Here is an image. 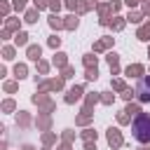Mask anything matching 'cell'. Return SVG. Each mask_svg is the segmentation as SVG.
<instances>
[{"instance_id": "1", "label": "cell", "mask_w": 150, "mask_h": 150, "mask_svg": "<svg viewBox=\"0 0 150 150\" xmlns=\"http://www.w3.org/2000/svg\"><path fill=\"white\" fill-rule=\"evenodd\" d=\"M134 138L141 143H150V112H141L131 124Z\"/></svg>"}, {"instance_id": "2", "label": "cell", "mask_w": 150, "mask_h": 150, "mask_svg": "<svg viewBox=\"0 0 150 150\" xmlns=\"http://www.w3.org/2000/svg\"><path fill=\"white\" fill-rule=\"evenodd\" d=\"M136 94H138V98H141V101H150V77H143V80L138 82Z\"/></svg>"}, {"instance_id": "3", "label": "cell", "mask_w": 150, "mask_h": 150, "mask_svg": "<svg viewBox=\"0 0 150 150\" xmlns=\"http://www.w3.org/2000/svg\"><path fill=\"white\" fill-rule=\"evenodd\" d=\"M108 143H110L112 148H120V145H122V136H120L117 129H108Z\"/></svg>"}, {"instance_id": "4", "label": "cell", "mask_w": 150, "mask_h": 150, "mask_svg": "<svg viewBox=\"0 0 150 150\" xmlns=\"http://www.w3.org/2000/svg\"><path fill=\"white\" fill-rule=\"evenodd\" d=\"M82 96V87H73L70 91H68V96H66V103H73V101H77Z\"/></svg>"}, {"instance_id": "5", "label": "cell", "mask_w": 150, "mask_h": 150, "mask_svg": "<svg viewBox=\"0 0 150 150\" xmlns=\"http://www.w3.org/2000/svg\"><path fill=\"white\" fill-rule=\"evenodd\" d=\"M136 38H138V40H143V42H145V40H150V23L141 26V28H138V33H136Z\"/></svg>"}, {"instance_id": "6", "label": "cell", "mask_w": 150, "mask_h": 150, "mask_svg": "<svg viewBox=\"0 0 150 150\" xmlns=\"http://www.w3.org/2000/svg\"><path fill=\"white\" fill-rule=\"evenodd\" d=\"M110 9H112V5H101V7H98V12H101V23H103V26L108 23V12H110ZM112 12H115V9H112Z\"/></svg>"}, {"instance_id": "7", "label": "cell", "mask_w": 150, "mask_h": 150, "mask_svg": "<svg viewBox=\"0 0 150 150\" xmlns=\"http://www.w3.org/2000/svg\"><path fill=\"white\" fill-rule=\"evenodd\" d=\"M141 73H143V66H141V63H134V66L127 68V75H129V77H138Z\"/></svg>"}, {"instance_id": "8", "label": "cell", "mask_w": 150, "mask_h": 150, "mask_svg": "<svg viewBox=\"0 0 150 150\" xmlns=\"http://www.w3.org/2000/svg\"><path fill=\"white\" fill-rule=\"evenodd\" d=\"M49 26H52V28H63V26H66V21H61L56 14H52V16H49Z\"/></svg>"}, {"instance_id": "9", "label": "cell", "mask_w": 150, "mask_h": 150, "mask_svg": "<svg viewBox=\"0 0 150 150\" xmlns=\"http://www.w3.org/2000/svg\"><path fill=\"white\" fill-rule=\"evenodd\" d=\"M28 59H33V61L40 59V47H38V45H30V47H28Z\"/></svg>"}, {"instance_id": "10", "label": "cell", "mask_w": 150, "mask_h": 150, "mask_svg": "<svg viewBox=\"0 0 150 150\" xmlns=\"http://www.w3.org/2000/svg\"><path fill=\"white\" fill-rule=\"evenodd\" d=\"M117 61H120V56H117L115 52H112V54H108V63H110V68H112V70L117 68Z\"/></svg>"}, {"instance_id": "11", "label": "cell", "mask_w": 150, "mask_h": 150, "mask_svg": "<svg viewBox=\"0 0 150 150\" xmlns=\"http://www.w3.org/2000/svg\"><path fill=\"white\" fill-rule=\"evenodd\" d=\"M84 66H87V68H96V56L87 54V56H84Z\"/></svg>"}, {"instance_id": "12", "label": "cell", "mask_w": 150, "mask_h": 150, "mask_svg": "<svg viewBox=\"0 0 150 150\" xmlns=\"http://www.w3.org/2000/svg\"><path fill=\"white\" fill-rule=\"evenodd\" d=\"M108 45H110V38H105V40H101V42H96V45H94V49H96V52H101V49H105Z\"/></svg>"}, {"instance_id": "13", "label": "cell", "mask_w": 150, "mask_h": 150, "mask_svg": "<svg viewBox=\"0 0 150 150\" xmlns=\"http://www.w3.org/2000/svg\"><path fill=\"white\" fill-rule=\"evenodd\" d=\"M54 66H66V54H56L54 56Z\"/></svg>"}, {"instance_id": "14", "label": "cell", "mask_w": 150, "mask_h": 150, "mask_svg": "<svg viewBox=\"0 0 150 150\" xmlns=\"http://www.w3.org/2000/svg\"><path fill=\"white\" fill-rule=\"evenodd\" d=\"M82 138H84V141H91V138L96 141V131H94V129H87V131L82 134Z\"/></svg>"}, {"instance_id": "15", "label": "cell", "mask_w": 150, "mask_h": 150, "mask_svg": "<svg viewBox=\"0 0 150 150\" xmlns=\"http://www.w3.org/2000/svg\"><path fill=\"white\" fill-rule=\"evenodd\" d=\"M91 5H94V0H82V2H80V7H77V9H80V12H87V9H89V7H91Z\"/></svg>"}, {"instance_id": "16", "label": "cell", "mask_w": 150, "mask_h": 150, "mask_svg": "<svg viewBox=\"0 0 150 150\" xmlns=\"http://www.w3.org/2000/svg\"><path fill=\"white\" fill-rule=\"evenodd\" d=\"M26 21H30V23H33V21H38V12H35V9L26 12Z\"/></svg>"}, {"instance_id": "17", "label": "cell", "mask_w": 150, "mask_h": 150, "mask_svg": "<svg viewBox=\"0 0 150 150\" xmlns=\"http://www.w3.org/2000/svg\"><path fill=\"white\" fill-rule=\"evenodd\" d=\"M127 19H129L131 23H138V21H141V14H138V12H129V16H127Z\"/></svg>"}, {"instance_id": "18", "label": "cell", "mask_w": 150, "mask_h": 150, "mask_svg": "<svg viewBox=\"0 0 150 150\" xmlns=\"http://www.w3.org/2000/svg\"><path fill=\"white\" fill-rule=\"evenodd\" d=\"M75 26H77V19H75V16H68V21H66V28H68V30H73Z\"/></svg>"}, {"instance_id": "19", "label": "cell", "mask_w": 150, "mask_h": 150, "mask_svg": "<svg viewBox=\"0 0 150 150\" xmlns=\"http://www.w3.org/2000/svg\"><path fill=\"white\" fill-rule=\"evenodd\" d=\"M28 42V35L26 33H16V45H26Z\"/></svg>"}, {"instance_id": "20", "label": "cell", "mask_w": 150, "mask_h": 150, "mask_svg": "<svg viewBox=\"0 0 150 150\" xmlns=\"http://www.w3.org/2000/svg\"><path fill=\"white\" fill-rule=\"evenodd\" d=\"M101 101H103V103H112V101H115V96H112L110 91H103V96H101Z\"/></svg>"}, {"instance_id": "21", "label": "cell", "mask_w": 150, "mask_h": 150, "mask_svg": "<svg viewBox=\"0 0 150 150\" xmlns=\"http://www.w3.org/2000/svg\"><path fill=\"white\" fill-rule=\"evenodd\" d=\"M14 75H16V77H23V75H26V66H16V68H14Z\"/></svg>"}, {"instance_id": "22", "label": "cell", "mask_w": 150, "mask_h": 150, "mask_svg": "<svg viewBox=\"0 0 150 150\" xmlns=\"http://www.w3.org/2000/svg\"><path fill=\"white\" fill-rule=\"evenodd\" d=\"M89 117H91V112H84V115H80V117H77V124H87V122H89Z\"/></svg>"}, {"instance_id": "23", "label": "cell", "mask_w": 150, "mask_h": 150, "mask_svg": "<svg viewBox=\"0 0 150 150\" xmlns=\"http://www.w3.org/2000/svg\"><path fill=\"white\" fill-rule=\"evenodd\" d=\"M66 7L68 9H77L80 7V0H66Z\"/></svg>"}, {"instance_id": "24", "label": "cell", "mask_w": 150, "mask_h": 150, "mask_svg": "<svg viewBox=\"0 0 150 150\" xmlns=\"http://www.w3.org/2000/svg\"><path fill=\"white\" fill-rule=\"evenodd\" d=\"M96 68H87V80H96Z\"/></svg>"}, {"instance_id": "25", "label": "cell", "mask_w": 150, "mask_h": 150, "mask_svg": "<svg viewBox=\"0 0 150 150\" xmlns=\"http://www.w3.org/2000/svg\"><path fill=\"white\" fill-rule=\"evenodd\" d=\"M124 112H129V115H138L141 110H138V105H127V110Z\"/></svg>"}, {"instance_id": "26", "label": "cell", "mask_w": 150, "mask_h": 150, "mask_svg": "<svg viewBox=\"0 0 150 150\" xmlns=\"http://www.w3.org/2000/svg\"><path fill=\"white\" fill-rule=\"evenodd\" d=\"M122 26H124L122 19H115V21H112V28H115V30H122Z\"/></svg>"}, {"instance_id": "27", "label": "cell", "mask_w": 150, "mask_h": 150, "mask_svg": "<svg viewBox=\"0 0 150 150\" xmlns=\"http://www.w3.org/2000/svg\"><path fill=\"white\" fill-rule=\"evenodd\" d=\"M112 87H115V89H120V91H124V82H122V80H115V82H112Z\"/></svg>"}, {"instance_id": "28", "label": "cell", "mask_w": 150, "mask_h": 150, "mask_svg": "<svg viewBox=\"0 0 150 150\" xmlns=\"http://www.w3.org/2000/svg\"><path fill=\"white\" fill-rule=\"evenodd\" d=\"M49 7H52L54 12H59V7H61V2H59V0H49Z\"/></svg>"}, {"instance_id": "29", "label": "cell", "mask_w": 150, "mask_h": 150, "mask_svg": "<svg viewBox=\"0 0 150 150\" xmlns=\"http://www.w3.org/2000/svg\"><path fill=\"white\" fill-rule=\"evenodd\" d=\"M49 5V0H35V7L38 9H42V7H47Z\"/></svg>"}, {"instance_id": "30", "label": "cell", "mask_w": 150, "mask_h": 150, "mask_svg": "<svg viewBox=\"0 0 150 150\" xmlns=\"http://www.w3.org/2000/svg\"><path fill=\"white\" fill-rule=\"evenodd\" d=\"M14 56V49L12 47H5V59H12Z\"/></svg>"}, {"instance_id": "31", "label": "cell", "mask_w": 150, "mask_h": 150, "mask_svg": "<svg viewBox=\"0 0 150 150\" xmlns=\"http://www.w3.org/2000/svg\"><path fill=\"white\" fill-rule=\"evenodd\" d=\"M59 42H61V40H59L56 35H54V38H49V45H52V47H59Z\"/></svg>"}, {"instance_id": "32", "label": "cell", "mask_w": 150, "mask_h": 150, "mask_svg": "<svg viewBox=\"0 0 150 150\" xmlns=\"http://www.w3.org/2000/svg\"><path fill=\"white\" fill-rule=\"evenodd\" d=\"M134 94H136V91H131V89H124V94H122V96H124V98H127V101H129V98H131V96H134Z\"/></svg>"}, {"instance_id": "33", "label": "cell", "mask_w": 150, "mask_h": 150, "mask_svg": "<svg viewBox=\"0 0 150 150\" xmlns=\"http://www.w3.org/2000/svg\"><path fill=\"white\" fill-rule=\"evenodd\" d=\"M38 124H40V127H49V117H40Z\"/></svg>"}, {"instance_id": "34", "label": "cell", "mask_w": 150, "mask_h": 150, "mask_svg": "<svg viewBox=\"0 0 150 150\" xmlns=\"http://www.w3.org/2000/svg\"><path fill=\"white\" fill-rule=\"evenodd\" d=\"M23 5H26V0H14V7L16 9H23Z\"/></svg>"}, {"instance_id": "35", "label": "cell", "mask_w": 150, "mask_h": 150, "mask_svg": "<svg viewBox=\"0 0 150 150\" xmlns=\"http://www.w3.org/2000/svg\"><path fill=\"white\" fill-rule=\"evenodd\" d=\"M16 26H19L16 19H9V21H7V28H16Z\"/></svg>"}, {"instance_id": "36", "label": "cell", "mask_w": 150, "mask_h": 150, "mask_svg": "<svg viewBox=\"0 0 150 150\" xmlns=\"http://www.w3.org/2000/svg\"><path fill=\"white\" fill-rule=\"evenodd\" d=\"M5 89H7V91H14V89H16V84H14V82H7V84H5Z\"/></svg>"}, {"instance_id": "37", "label": "cell", "mask_w": 150, "mask_h": 150, "mask_svg": "<svg viewBox=\"0 0 150 150\" xmlns=\"http://www.w3.org/2000/svg\"><path fill=\"white\" fill-rule=\"evenodd\" d=\"M2 108H5V110H12V108H14V103H12V101H5V103H2Z\"/></svg>"}, {"instance_id": "38", "label": "cell", "mask_w": 150, "mask_h": 150, "mask_svg": "<svg viewBox=\"0 0 150 150\" xmlns=\"http://www.w3.org/2000/svg\"><path fill=\"white\" fill-rule=\"evenodd\" d=\"M143 12H145V14H150V2H145V5H143Z\"/></svg>"}, {"instance_id": "39", "label": "cell", "mask_w": 150, "mask_h": 150, "mask_svg": "<svg viewBox=\"0 0 150 150\" xmlns=\"http://www.w3.org/2000/svg\"><path fill=\"white\" fill-rule=\"evenodd\" d=\"M87 150H96V145H91V141H87Z\"/></svg>"}, {"instance_id": "40", "label": "cell", "mask_w": 150, "mask_h": 150, "mask_svg": "<svg viewBox=\"0 0 150 150\" xmlns=\"http://www.w3.org/2000/svg\"><path fill=\"white\" fill-rule=\"evenodd\" d=\"M127 5H129V7H131V5H136V0H127Z\"/></svg>"}, {"instance_id": "41", "label": "cell", "mask_w": 150, "mask_h": 150, "mask_svg": "<svg viewBox=\"0 0 150 150\" xmlns=\"http://www.w3.org/2000/svg\"><path fill=\"white\" fill-rule=\"evenodd\" d=\"M59 150H70V148H68V145H61V148H59Z\"/></svg>"}, {"instance_id": "42", "label": "cell", "mask_w": 150, "mask_h": 150, "mask_svg": "<svg viewBox=\"0 0 150 150\" xmlns=\"http://www.w3.org/2000/svg\"><path fill=\"white\" fill-rule=\"evenodd\" d=\"M23 150H35V148H33V145H26V148H23Z\"/></svg>"}, {"instance_id": "43", "label": "cell", "mask_w": 150, "mask_h": 150, "mask_svg": "<svg viewBox=\"0 0 150 150\" xmlns=\"http://www.w3.org/2000/svg\"><path fill=\"white\" fill-rule=\"evenodd\" d=\"M141 150H148V148H141Z\"/></svg>"}]
</instances>
